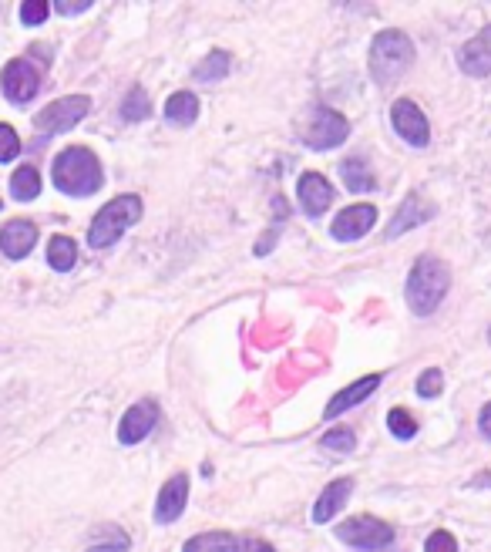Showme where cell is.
I'll list each match as a JSON object with an SVG mask.
<instances>
[{"instance_id":"e0dca14e","label":"cell","mask_w":491,"mask_h":552,"mask_svg":"<svg viewBox=\"0 0 491 552\" xmlns=\"http://www.w3.org/2000/svg\"><path fill=\"white\" fill-rule=\"evenodd\" d=\"M381 381H384L381 374H367V377H360V381L347 384L344 391H337V394H333V398H330L327 411H323V418H327V421H333V418H340V414H344V411H350V408H354V404L367 401L370 394H374L377 388H381Z\"/></svg>"},{"instance_id":"3957f363","label":"cell","mask_w":491,"mask_h":552,"mask_svg":"<svg viewBox=\"0 0 491 552\" xmlns=\"http://www.w3.org/2000/svg\"><path fill=\"white\" fill-rule=\"evenodd\" d=\"M414 64V41L404 31H381L370 44V75L377 85H394Z\"/></svg>"},{"instance_id":"52a82bcc","label":"cell","mask_w":491,"mask_h":552,"mask_svg":"<svg viewBox=\"0 0 491 552\" xmlns=\"http://www.w3.org/2000/svg\"><path fill=\"white\" fill-rule=\"evenodd\" d=\"M347 135H350V122L327 105H320L317 112H313L310 125H307V145L310 149H320V152L337 149Z\"/></svg>"},{"instance_id":"4fadbf2b","label":"cell","mask_w":491,"mask_h":552,"mask_svg":"<svg viewBox=\"0 0 491 552\" xmlns=\"http://www.w3.org/2000/svg\"><path fill=\"white\" fill-rule=\"evenodd\" d=\"M296 196H300L303 213L310 219H320L333 202V186L320 176V172H303L300 182H296Z\"/></svg>"},{"instance_id":"d6a6232c","label":"cell","mask_w":491,"mask_h":552,"mask_svg":"<svg viewBox=\"0 0 491 552\" xmlns=\"http://www.w3.org/2000/svg\"><path fill=\"white\" fill-rule=\"evenodd\" d=\"M91 7V0H54V11L71 17V14H85Z\"/></svg>"},{"instance_id":"d6986e66","label":"cell","mask_w":491,"mask_h":552,"mask_svg":"<svg viewBox=\"0 0 491 552\" xmlns=\"http://www.w3.org/2000/svg\"><path fill=\"white\" fill-rule=\"evenodd\" d=\"M128 549H132V536L125 529H118L115 522H105V526L91 532L85 552H128Z\"/></svg>"},{"instance_id":"6da1fadb","label":"cell","mask_w":491,"mask_h":552,"mask_svg":"<svg viewBox=\"0 0 491 552\" xmlns=\"http://www.w3.org/2000/svg\"><path fill=\"white\" fill-rule=\"evenodd\" d=\"M54 189L64 196H95L105 186V172H101L98 155L85 149V145H68L58 152V159L51 165Z\"/></svg>"},{"instance_id":"4dcf8cb0","label":"cell","mask_w":491,"mask_h":552,"mask_svg":"<svg viewBox=\"0 0 491 552\" xmlns=\"http://www.w3.org/2000/svg\"><path fill=\"white\" fill-rule=\"evenodd\" d=\"M48 14H51V4H48V0H31V4L21 7V21L31 24V27L48 21Z\"/></svg>"},{"instance_id":"ffe728a7","label":"cell","mask_w":491,"mask_h":552,"mask_svg":"<svg viewBox=\"0 0 491 552\" xmlns=\"http://www.w3.org/2000/svg\"><path fill=\"white\" fill-rule=\"evenodd\" d=\"M239 542H243V536L216 529V532H199V536H192L185 542L182 552H239Z\"/></svg>"},{"instance_id":"836d02e7","label":"cell","mask_w":491,"mask_h":552,"mask_svg":"<svg viewBox=\"0 0 491 552\" xmlns=\"http://www.w3.org/2000/svg\"><path fill=\"white\" fill-rule=\"evenodd\" d=\"M239 552H276L270 542L263 539H253V536H243V542H239Z\"/></svg>"},{"instance_id":"9c48e42d","label":"cell","mask_w":491,"mask_h":552,"mask_svg":"<svg viewBox=\"0 0 491 552\" xmlns=\"http://www.w3.org/2000/svg\"><path fill=\"white\" fill-rule=\"evenodd\" d=\"M0 88H4L7 101L27 105V101L41 91V75H37V68L27 58H17L0 71Z\"/></svg>"},{"instance_id":"5b68a950","label":"cell","mask_w":491,"mask_h":552,"mask_svg":"<svg viewBox=\"0 0 491 552\" xmlns=\"http://www.w3.org/2000/svg\"><path fill=\"white\" fill-rule=\"evenodd\" d=\"M91 108V98L88 95H68V98H58L51 105H44L41 112L34 115V128L41 135H58V132H71L81 118L88 115Z\"/></svg>"},{"instance_id":"603a6c76","label":"cell","mask_w":491,"mask_h":552,"mask_svg":"<svg viewBox=\"0 0 491 552\" xmlns=\"http://www.w3.org/2000/svg\"><path fill=\"white\" fill-rule=\"evenodd\" d=\"M340 176H344L347 182V189L350 192H374V172L367 169L360 159H347V162H340Z\"/></svg>"},{"instance_id":"1f68e13d","label":"cell","mask_w":491,"mask_h":552,"mask_svg":"<svg viewBox=\"0 0 491 552\" xmlns=\"http://www.w3.org/2000/svg\"><path fill=\"white\" fill-rule=\"evenodd\" d=\"M424 552H458V539L451 536V532L438 529V532H431L428 542H424Z\"/></svg>"},{"instance_id":"484cf974","label":"cell","mask_w":491,"mask_h":552,"mask_svg":"<svg viewBox=\"0 0 491 552\" xmlns=\"http://www.w3.org/2000/svg\"><path fill=\"white\" fill-rule=\"evenodd\" d=\"M229 68H233V58H229L226 51H212L209 58L196 68V81H202V85H212V81L226 78Z\"/></svg>"},{"instance_id":"7402d4cb","label":"cell","mask_w":491,"mask_h":552,"mask_svg":"<svg viewBox=\"0 0 491 552\" xmlns=\"http://www.w3.org/2000/svg\"><path fill=\"white\" fill-rule=\"evenodd\" d=\"M11 192H14L17 202L37 199V192H41V172H37L34 165H21V169L11 176Z\"/></svg>"},{"instance_id":"7a4b0ae2","label":"cell","mask_w":491,"mask_h":552,"mask_svg":"<svg viewBox=\"0 0 491 552\" xmlns=\"http://www.w3.org/2000/svg\"><path fill=\"white\" fill-rule=\"evenodd\" d=\"M448 287H451L448 263L438 260V256H421L414 263L411 276H407V290H404L407 307L418 317H431L441 307V300L448 297Z\"/></svg>"},{"instance_id":"f1b7e54d","label":"cell","mask_w":491,"mask_h":552,"mask_svg":"<svg viewBox=\"0 0 491 552\" xmlns=\"http://www.w3.org/2000/svg\"><path fill=\"white\" fill-rule=\"evenodd\" d=\"M21 155V138L11 125L0 122V162H14Z\"/></svg>"},{"instance_id":"4316f807","label":"cell","mask_w":491,"mask_h":552,"mask_svg":"<svg viewBox=\"0 0 491 552\" xmlns=\"http://www.w3.org/2000/svg\"><path fill=\"white\" fill-rule=\"evenodd\" d=\"M387 428H391V435L401 438V441H411L414 435H418V421H414L404 408H394L391 414H387Z\"/></svg>"},{"instance_id":"7c38bea8","label":"cell","mask_w":491,"mask_h":552,"mask_svg":"<svg viewBox=\"0 0 491 552\" xmlns=\"http://www.w3.org/2000/svg\"><path fill=\"white\" fill-rule=\"evenodd\" d=\"M434 213H438V206H434L431 199H424L421 192H411V196L401 202V209L394 213L391 226H387V239H397L401 233H407V229L424 226L428 219H434Z\"/></svg>"},{"instance_id":"f546056e","label":"cell","mask_w":491,"mask_h":552,"mask_svg":"<svg viewBox=\"0 0 491 552\" xmlns=\"http://www.w3.org/2000/svg\"><path fill=\"white\" fill-rule=\"evenodd\" d=\"M444 388V374L438 371V367H428L421 377H418V394L421 398H438Z\"/></svg>"},{"instance_id":"d4e9b609","label":"cell","mask_w":491,"mask_h":552,"mask_svg":"<svg viewBox=\"0 0 491 552\" xmlns=\"http://www.w3.org/2000/svg\"><path fill=\"white\" fill-rule=\"evenodd\" d=\"M148 115H152V98H148L142 85H132V91L122 101V118L125 122H145Z\"/></svg>"},{"instance_id":"5bb4252c","label":"cell","mask_w":491,"mask_h":552,"mask_svg":"<svg viewBox=\"0 0 491 552\" xmlns=\"http://www.w3.org/2000/svg\"><path fill=\"white\" fill-rule=\"evenodd\" d=\"M185 505H189V478L172 475L159 489V499H155V522L169 526V522H175L185 512Z\"/></svg>"},{"instance_id":"9a60e30c","label":"cell","mask_w":491,"mask_h":552,"mask_svg":"<svg viewBox=\"0 0 491 552\" xmlns=\"http://www.w3.org/2000/svg\"><path fill=\"white\" fill-rule=\"evenodd\" d=\"M458 64H461V71L471 75V78H488L491 75V24L485 27V31H478L468 44H461Z\"/></svg>"},{"instance_id":"8992f818","label":"cell","mask_w":491,"mask_h":552,"mask_svg":"<svg viewBox=\"0 0 491 552\" xmlns=\"http://www.w3.org/2000/svg\"><path fill=\"white\" fill-rule=\"evenodd\" d=\"M337 539L354 549H384L394 542V529L387 522L374 519V515H354V519L337 526Z\"/></svg>"},{"instance_id":"d590c367","label":"cell","mask_w":491,"mask_h":552,"mask_svg":"<svg viewBox=\"0 0 491 552\" xmlns=\"http://www.w3.org/2000/svg\"><path fill=\"white\" fill-rule=\"evenodd\" d=\"M488 340H491V330H488Z\"/></svg>"},{"instance_id":"e575fe53","label":"cell","mask_w":491,"mask_h":552,"mask_svg":"<svg viewBox=\"0 0 491 552\" xmlns=\"http://www.w3.org/2000/svg\"><path fill=\"white\" fill-rule=\"evenodd\" d=\"M478 428H481V435L485 438H491V401L481 408V414H478Z\"/></svg>"},{"instance_id":"cb8c5ba5","label":"cell","mask_w":491,"mask_h":552,"mask_svg":"<svg viewBox=\"0 0 491 552\" xmlns=\"http://www.w3.org/2000/svg\"><path fill=\"white\" fill-rule=\"evenodd\" d=\"M48 263H51V270L68 273L71 266L78 263V246H74V239H68V236H54L51 246H48Z\"/></svg>"},{"instance_id":"277c9868","label":"cell","mask_w":491,"mask_h":552,"mask_svg":"<svg viewBox=\"0 0 491 552\" xmlns=\"http://www.w3.org/2000/svg\"><path fill=\"white\" fill-rule=\"evenodd\" d=\"M138 219H142V199L138 196H118L111 199L101 213L91 219V229H88V246L95 250H108L122 239L125 229H132Z\"/></svg>"},{"instance_id":"2e32d148","label":"cell","mask_w":491,"mask_h":552,"mask_svg":"<svg viewBox=\"0 0 491 552\" xmlns=\"http://www.w3.org/2000/svg\"><path fill=\"white\" fill-rule=\"evenodd\" d=\"M37 243V226L31 219H11L0 229V250H4L7 260H24L27 253L34 250Z\"/></svg>"},{"instance_id":"8fae6325","label":"cell","mask_w":491,"mask_h":552,"mask_svg":"<svg viewBox=\"0 0 491 552\" xmlns=\"http://www.w3.org/2000/svg\"><path fill=\"white\" fill-rule=\"evenodd\" d=\"M155 421H159V404L155 401L145 398V401L132 404V408L125 411L122 425H118V441H122V445H138L142 438L152 435Z\"/></svg>"},{"instance_id":"ba28073f","label":"cell","mask_w":491,"mask_h":552,"mask_svg":"<svg viewBox=\"0 0 491 552\" xmlns=\"http://www.w3.org/2000/svg\"><path fill=\"white\" fill-rule=\"evenodd\" d=\"M391 125L394 132L404 138L407 145H414V149H424V145L431 142V125L428 118L418 105H414L411 98H397L391 105Z\"/></svg>"},{"instance_id":"ac0fdd59","label":"cell","mask_w":491,"mask_h":552,"mask_svg":"<svg viewBox=\"0 0 491 552\" xmlns=\"http://www.w3.org/2000/svg\"><path fill=\"white\" fill-rule=\"evenodd\" d=\"M350 492H354V478H337V482H330L327 489L320 492L317 505H313V522L323 526L333 515H340V509H344L350 499Z\"/></svg>"},{"instance_id":"83f0119b","label":"cell","mask_w":491,"mask_h":552,"mask_svg":"<svg viewBox=\"0 0 491 552\" xmlns=\"http://www.w3.org/2000/svg\"><path fill=\"white\" fill-rule=\"evenodd\" d=\"M320 445L327 448V452L347 455V452H354V448H357V438H354V431H347V428H333V431H327V435L320 438Z\"/></svg>"},{"instance_id":"30bf717a","label":"cell","mask_w":491,"mask_h":552,"mask_svg":"<svg viewBox=\"0 0 491 552\" xmlns=\"http://www.w3.org/2000/svg\"><path fill=\"white\" fill-rule=\"evenodd\" d=\"M377 223V209L370 202H357V206H347L344 213L333 219L330 236L340 239V243H354V239L367 236Z\"/></svg>"},{"instance_id":"44dd1931","label":"cell","mask_w":491,"mask_h":552,"mask_svg":"<svg viewBox=\"0 0 491 552\" xmlns=\"http://www.w3.org/2000/svg\"><path fill=\"white\" fill-rule=\"evenodd\" d=\"M165 118L175 128H189L199 118V98L192 91H175V95L165 101Z\"/></svg>"}]
</instances>
